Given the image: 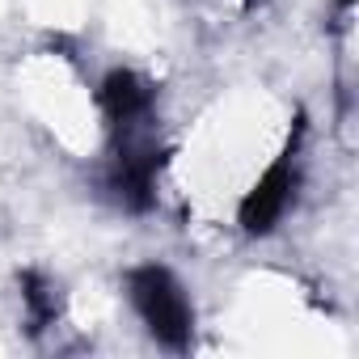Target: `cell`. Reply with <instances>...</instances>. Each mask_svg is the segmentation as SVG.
<instances>
[{
  "label": "cell",
  "mask_w": 359,
  "mask_h": 359,
  "mask_svg": "<svg viewBox=\"0 0 359 359\" xmlns=\"http://www.w3.org/2000/svg\"><path fill=\"white\" fill-rule=\"evenodd\" d=\"M127 300L144 330L165 351H191L195 342V304L177 275L161 262H140L127 271Z\"/></svg>",
  "instance_id": "cell-1"
},
{
  "label": "cell",
  "mask_w": 359,
  "mask_h": 359,
  "mask_svg": "<svg viewBox=\"0 0 359 359\" xmlns=\"http://www.w3.org/2000/svg\"><path fill=\"white\" fill-rule=\"evenodd\" d=\"M300 135H304V118H296L292 144L275 156V165L258 177V187L241 199L237 220H241V229L250 237H266L283 220V212L292 208V199H296V187H300Z\"/></svg>",
  "instance_id": "cell-2"
},
{
  "label": "cell",
  "mask_w": 359,
  "mask_h": 359,
  "mask_svg": "<svg viewBox=\"0 0 359 359\" xmlns=\"http://www.w3.org/2000/svg\"><path fill=\"white\" fill-rule=\"evenodd\" d=\"M156 173H161V148L152 135H127L114 140L110 169H106V195L127 212H148L156 203Z\"/></svg>",
  "instance_id": "cell-3"
},
{
  "label": "cell",
  "mask_w": 359,
  "mask_h": 359,
  "mask_svg": "<svg viewBox=\"0 0 359 359\" xmlns=\"http://www.w3.org/2000/svg\"><path fill=\"white\" fill-rule=\"evenodd\" d=\"M97 106H102V118L110 123L114 140H127V135H148V123H152V106H156V89L131 72V68H110L97 85Z\"/></svg>",
  "instance_id": "cell-4"
},
{
  "label": "cell",
  "mask_w": 359,
  "mask_h": 359,
  "mask_svg": "<svg viewBox=\"0 0 359 359\" xmlns=\"http://www.w3.org/2000/svg\"><path fill=\"white\" fill-rule=\"evenodd\" d=\"M22 300H26V317H30V334H39V330H47L51 321H55V313H60V304H55V292H51V283L43 279V275H26L22 279Z\"/></svg>",
  "instance_id": "cell-5"
},
{
  "label": "cell",
  "mask_w": 359,
  "mask_h": 359,
  "mask_svg": "<svg viewBox=\"0 0 359 359\" xmlns=\"http://www.w3.org/2000/svg\"><path fill=\"white\" fill-rule=\"evenodd\" d=\"M338 5H342V9H351V0H338Z\"/></svg>",
  "instance_id": "cell-6"
}]
</instances>
